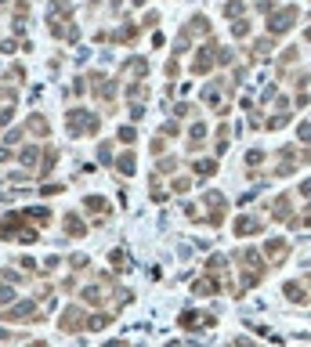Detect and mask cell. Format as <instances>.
<instances>
[{
    "label": "cell",
    "instance_id": "5",
    "mask_svg": "<svg viewBox=\"0 0 311 347\" xmlns=\"http://www.w3.org/2000/svg\"><path fill=\"white\" fill-rule=\"evenodd\" d=\"M62 224H65V235H69V239H84V235H87V224L80 221V213H65Z\"/></svg>",
    "mask_w": 311,
    "mask_h": 347
},
{
    "label": "cell",
    "instance_id": "4",
    "mask_svg": "<svg viewBox=\"0 0 311 347\" xmlns=\"http://www.w3.org/2000/svg\"><path fill=\"white\" fill-rule=\"evenodd\" d=\"M203 203L210 206V213H206V221H210V224H221V221H224V199L217 196V192H210V196H206Z\"/></svg>",
    "mask_w": 311,
    "mask_h": 347
},
{
    "label": "cell",
    "instance_id": "26",
    "mask_svg": "<svg viewBox=\"0 0 311 347\" xmlns=\"http://www.w3.org/2000/svg\"><path fill=\"white\" fill-rule=\"evenodd\" d=\"M25 347H47V343H44V340H33V343H25Z\"/></svg>",
    "mask_w": 311,
    "mask_h": 347
},
{
    "label": "cell",
    "instance_id": "10",
    "mask_svg": "<svg viewBox=\"0 0 311 347\" xmlns=\"http://www.w3.org/2000/svg\"><path fill=\"white\" fill-rule=\"evenodd\" d=\"M192 293H199V297H210V293H217V279L210 282V279H199L196 286H192Z\"/></svg>",
    "mask_w": 311,
    "mask_h": 347
},
{
    "label": "cell",
    "instance_id": "1",
    "mask_svg": "<svg viewBox=\"0 0 311 347\" xmlns=\"http://www.w3.org/2000/svg\"><path fill=\"white\" fill-rule=\"evenodd\" d=\"M58 329L62 333H80V329H87V315L80 311V307H65L62 318H58Z\"/></svg>",
    "mask_w": 311,
    "mask_h": 347
},
{
    "label": "cell",
    "instance_id": "13",
    "mask_svg": "<svg viewBox=\"0 0 311 347\" xmlns=\"http://www.w3.org/2000/svg\"><path fill=\"white\" fill-rule=\"evenodd\" d=\"M109 260H112V268H116V272L131 268V260H127V253H123V250H112V253H109Z\"/></svg>",
    "mask_w": 311,
    "mask_h": 347
},
{
    "label": "cell",
    "instance_id": "19",
    "mask_svg": "<svg viewBox=\"0 0 311 347\" xmlns=\"http://www.w3.org/2000/svg\"><path fill=\"white\" fill-rule=\"evenodd\" d=\"M286 297H290V300H304V289H300V282H290V286H286Z\"/></svg>",
    "mask_w": 311,
    "mask_h": 347
},
{
    "label": "cell",
    "instance_id": "6",
    "mask_svg": "<svg viewBox=\"0 0 311 347\" xmlns=\"http://www.w3.org/2000/svg\"><path fill=\"white\" fill-rule=\"evenodd\" d=\"M84 210H87L91 217H98V221L109 217V203H105L101 196H87V199H84Z\"/></svg>",
    "mask_w": 311,
    "mask_h": 347
},
{
    "label": "cell",
    "instance_id": "28",
    "mask_svg": "<svg viewBox=\"0 0 311 347\" xmlns=\"http://www.w3.org/2000/svg\"><path fill=\"white\" fill-rule=\"evenodd\" d=\"M91 4H98V0H91Z\"/></svg>",
    "mask_w": 311,
    "mask_h": 347
},
{
    "label": "cell",
    "instance_id": "27",
    "mask_svg": "<svg viewBox=\"0 0 311 347\" xmlns=\"http://www.w3.org/2000/svg\"><path fill=\"white\" fill-rule=\"evenodd\" d=\"M0 340H11V333H8V329H0Z\"/></svg>",
    "mask_w": 311,
    "mask_h": 347
},
{
    "label": "cell",
    "instance_id": "18",
    "mask_svg": "<svg viewBox=\"0 0 311 347\" xmlns=\"http://www.w3.org/2000/svg\"><path fill=\"white\" fill-rule=\"evenodd\" d=\"M69 260H72V268H76V272H84V268H87V260H91V257H87V253H72Z\"/></svg>",
    "mask_w": 311,
    "mask_h": 347
},
{
    "label": "cell",
    "instance_id": "23",
    "mask_svg": "<svg viewBox=\"0 0 311 347\" xmlns=\"http://www.w3.org/2000/svg\"><path fill=\"white\" fill-rule=\"evenodd\" d=\"M98 159H101V163H109V159H112V152H109V145H101V148H98Z\"/></svg>",
    "mask_w": 311,
    "mask_h": 347
},
{
    "label": "cell",
    "instance_id": "21",
    "mask_svg": "<svg viewBox=\"0 0 311 347\" xmlns=\"http://www.w3.org/2000/svg\"><path fill=\"white\" fill-rule=\"evenodd\" d=\"M134 138H138V134H134V127H120V141H127V145H131Z\"/></svg>",
    "mask_w": 311,
    "mask_h": 347
},
{
    "label": "cell",
    "instance_id": "2",
    "mask_svg": "<svg viewBox=\"0 0 311 347\" xmlns=\"http://www.w3.org/2000/svg\"><path fill=\"white\" fill-rule=\"evenodd\" d=\"M4 318H8V322H36V318H40V311H36V304H33V300H25V304L8 307Z\"/></svg>",
    "mask_w": 311,
    "mask_h": 347
},
{
    "label": "cell",
    "instance_id": "8",
    "mask_svg": "<svg viewBox=\"0 0 311 347\" xmlns=\"http://www.w3.org/2000/svg\"><path fill=\"white\" fill-rule=\"evenodd\" d=\"M109 326H112V315H105V311L87 315V329H109Z\"/></svg>",
    "mask_w": 311,
    "mask_h": 347
},
{
    "label": "cell",
    "instance_id": "12",
    "mask_svg": "<svg viewBox=\"0 0 311 347\" xmlns=\"http://www.w3.org/2000/svg\"><path fill=\"white\" fill-rule=\"evenodd\" d=\"M134 167H138V163H134V156H131V152H127V156H120V159H116V170H120V174H127V177L134 174Z\"/></svg>",
    "mask_w": 311,
    "mask_h": 347
},
{
    "label": "cell",
    "instance_id": "7",
    "mask_svg": "<svg viewBox=\"0 0 311 347\" xmlns=\"http://www.w3.org/2000/svg\"><path fill=\"white\" fill-rule=\"evenodd\" d=\"M25 213V221H33V224H47L51 221V210L47 206H29V210H22Z\"/></svg>",
    "mask_w": 311,
    "mask_h": 347
},
{
    "label": "cell",
    "instance_id": "15",
    "mask_svg": "<svg viewBox=\"0 0 311 347\" xmlns=\"http://www.w3.org/2000/svg\"><path fill=\"white\" fill-rule=\"evenodd\" d=\"M214 170H217V163H214V159H199V163H196V174H199V177H210Z\"/></svg>",
    "mask_w": 311,
    "mask_h": 347
},
{
    "label": "cell",
    "instance_id": "14",
    "mask_svg": "<svg viewBox=\"0 0 311 347\" xmlns=\"http://www.w3.org/2000/svg\"><path fill=\"white\" fill-rule=\"evenodd\" d=\"M29 130H33V134H47L51 127H47V120H44V116H33V120H29Z\"/></svg>",
    "mask_w": 311,
    "mask_h": 347
},
{
    "label": "cell",
    "instance_id": "29",
    "mask_svg": "<svg viewBox=\"0 0 311 347\" xmlns=\"http://www.w3.org/2000/svg\"><path fill=\"white\" fill-rule=\"evenodd\" d=\"M0 4H4V0H0Z\"/></svg>",
    "mask_w": 311,
    "mask_h": 347
},
{
    "label": "cell",
    "instance_id": "16",
    "mask_svg": "<svg viewBox=\"0 0 311 347\" xmlns=\"http://www.w3.org/2000/svg\"><path fill=\"white\" fill-rule=\"evenodd\" d=\"M98 300H101V289L98 286H87L84 289V304H98Z\"/></svg>",
    "mask_w": 311,
    "mask_h": 347
},
{
    "label": "cell",
    "instance_id": "20",
    "mask_svg": "<svg viewBox=\"0 0 311 347\" xmlns=\"http://www.w3.org/2000/svg\"><path fill=\"white\" fill-rule=\"evenodd\" d=\"M15 300V289H8V286H0V307H8Z\"/></svg>",
    "mask_w": 311,
    "mask_h": 347
},
{
    "label": "cell",
    "instance_id": "17",
    "mask_svg": "<svg viewBox=\"0 0 311 347\" xmlns=\"http://www.w3.org/2000/svg\"><path fill=\"white\" fill-rule=\"evenodd\" d=\"M36 156H40V148H36V145L22 148V163H36Z\"/></svg>",
    "mask_w": 311,
    "mask_h": 347
},
{
    "label": "cell",
    "instance_id": "11",
    "mask_svg": "<svg viewBox=\"0 0 311 347\" xmlns=\"http://www.w3.org/2000/svg\"><path fill=\"white\" fill-rule=\"evenodd\" d=\"M181 326H185V329H199V326H203V315H199V311H185V315H181Z\"/></svg>",
    "mask_w": 311,
    "mask_h": 347
},
{
    "label": "cell",
    "instance_id": "25",
    "mask_svg": "<svg viewBox=\"0 0 311 347\" xmlns=\"http://www.w3.org/2000/svg\"><path fill=\"white\" fill-rule=\"evenodd\" d=\"M11 159V148H0V163H8Z\"/></svg>",
    "mask_w": 311,
    "mask_h": 347
},
{
    "label": "cell",
    "instance_id": "24",
    "mask_svg": "<svg viewBox=\"0 0 311 347\" xmlns=\"http://www.w3.org/2000/svg\"><path fill=\"white\" fill-rule=\"evenodd\" d=\"M18 264L25 268V272H33V268H36V260H33V257H18Z\"/></svg>",
    "mask_w": 311,
    "mask_h": 347
},
{
    "label": "cell",
    "instance_id": "3",
    "mask_svg": "<svg viewBox=\"0 0 311 347\" xmlns=\"http://www.w3.org/2000/svg\"><path fill=\"white\" fill-rule=\"evenodd\" d=\"M22 221H25V213H11V217H4L0 221V239H18L22 235Z\"/></svg>",
    "mask_w": 311,
    "mask_h": 347
},
{
    "label": "cell",
    "instance_id": "22",
    "mask_svg": "<svg viewBox=\"0 0 311 347\" xmlns=\"http://www.w3.org/2000/svg\"><path fill=\"white\" fill-rule=\"evenodd\" d=\"M188 184H192L188 177H177V181H174V192H188Z\"/></svg>",
    "mask_w": 311,
    "mask_h": 347
},
{
    "label": "cell",
    "instance_id": "9",
    "mask_svg": "<svg viewBox=\"0 0 311 347\" xmlns=\"http://www.w3.org/2000/svg\"><path fill=\"white\" fill-rule=\"evenodd\" d=\"M253 231H257V221L253 217H239L236 221V235L243 239V235H253Z\"/></svg>",
    "mask_w": 311,
    "mask_h": 347
}]
</instances>
